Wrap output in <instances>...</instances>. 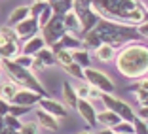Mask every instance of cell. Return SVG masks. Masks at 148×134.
<instances>
[{
    "mask_svg": "<svg viewBox=\"0 0 148 134\" xmlns=\"http://www.w3.org/2000/svg\"><path fill=\"white\" fill-rule=\"evenodd\" d=\"M137 117H140V119H144V121H148V106H140L139 112H135Z\"/></svg>",
    "mask_w": 148,
    "mask_h": 134,
    "instance_id": "cell-43",
    "label": "cell"
},
{
    "mask_svg": "<svg viewBox=\"0 0 148 134\" xmlns=\"http://www.w3.org/2000/svg\"><path fill=\"white\" fill-rule=\"evenodd\" d=\"M146 76H148V74H146Z\"/></svg>",
    "mask_w": 148,
    "mask_h": 134,
    "instance_id": "cell-50",
    "label": "cell"
},
{
    "mask_svg": "<svg viewBox=\"0 0 148 134\" xmlns=\"http://www.w3.org/2000/svg\"><path fill=\"white\" fill-rule=\"evenodd\" d=\"M32 108H29V106H17V104H10V113L15 117H19L21 119L23 115H27V113L31 112Z\"/></svg>",
    "mask_w": 148,
    "mask_h": 134,
    "instance_id": "cell-35",
    "label": "cell"
},
{
    "mask_svg": "<svg viewBox=\"0 0 148 134\" xmlns=\"http://www.w3.org/2000/svg\"><path fill=\"white\" fill-rule=\"evenodd\" d=\"M122 121V117L118 115V113H114L112 110H103V112H97V123L103 127H108V129H112L114 125H118V123Z\"/></svg>",
    "mask_w": 148,
    "mask_h": 134,
    "instance_id": "cell-18",
    "label": "cell"
},
{
    "mask_svg": "<svg viewBox=\"0 0 148 134\" xmlns=\"http://www.w3.org/2000/svg\"><path fill=\"white\" fill-rule=\"evenodd\" d=\"M144 98H148V91H143V89H137V91H135V100L140 104Z\"/></svg>",
    "mask_w": 148,
    "mask_h": 134,
    "instance_id": "cell-42",
    "label": "cell"
},
{
    "mask_svg": "<svg viewBox=\"0 0 148 134\" xmlns=\"http://www.w3.org/2000/svg\"><path fill=\"white\" fill-rule=\"evenodd\" d=\"M131 123H133V134H148V125H146L144 119L135 117Z\"/></svg>",
    "mask_w": 148,
    "mask_h": 134,
    "instance_id": "cell-29",
    "label": "cell"
},
{
    "mask_svg": "<svg viewBox=\"0 0 148 134\" xmlns=\"http://www.w3.org/2000/svg\"><path fill=\"white\" fill-rule=\"evenodd\" d=\"M99 100L106 106V110H112L114 113H118V115L122 117L123 121H133V119L137 117L133 106H131L129 102H125L123 98L114 96L112 93H101V98Z\"/></svg>",
    "mask_w": 148,
    "mask_h": 134,
    "instance_id": "cell-7",
    "label": "cell"
},
{
    "mask_svg": "<svg viewBox=\"0 0 148 134\" xmlns=\"http://www.w3.org/2000/svg\"><path fill=\"white\" fill-rule=\"evenodd\" d=\"M13 62H17L19 66H25V68H31L32 66V61H34V57H31V55H25V53H19L15 59H12Z\"/></svg>",
    "mask_w": 148,
    "mask_h": 134,
    "instance_id": "cell-33",
    "label": "cell"
},
{
    "mask_svg": "<svg viewBox=\"0 0 148 134\" xmlns=\"http://www.w3.org/2000/svg\"><path fill=\"white\" fill-rule=\"evenodd\" d=\"M13 28H15V34H17L19 40H29V38H32V36H36L40 32V26H38L36 17H31V15H29L27 19H23L21 23H17Z\"/></svg>",
    "mask_w": 148,
    "mask_h": 134,
    "instance_id": "cell-9",
    "label": "cell"
},
{
    "mask_svg": "<svg viewBox=\"0 0 148 134\" xmlns=\"http://www.w3.org/2000/svg\"><path fill=\"white\" fill-rule=\"evenodd\" d=\"M4 42H6V40L2 38V34H0V45H2V43H4Z\"/></svg>",
    "mask_w": 148,
    "mask_h": 134,
    "instance_id": "cell-46",
    "label": "cell"
},
{
    "mask_svg": "<svg viewBox=\"0 0 148 134\" xmlns=\"http://www.w3.org/2000/svg\"><path fill=\"white\" fill-rule=\"evenodd\" d=\"M17 91H19V85H17V83H13L12 79H6V81L0 83V98L8 100V102L13 100V96H15Z\"/></svg>",
    "mask_w": 148,
    "mask_h": 134,
    "instance_id": "cell-24",
    "label": "cell"
},
{
    "mask_svg": "<svg viewBox=\"0 0 148 134\" xmlns=\"http://www.w3.org/2000/svg\"><path fill=\"white\" fill-rule=\"evenodd\" d=\"M0 34H2V38L6 40V42H19V38H17V34H15V28L13 26H2L0 28Z\"/></svg>",
    "mask_w": 148,
    "mask_h": 134,
    "instance_id": "cell-30",
    "label": "cell"
},
{
    "mask_svg": "<svg viewBox=\"0 0 148 134\" xmlns=\"http://www.w3.org/2000/svg\"><path fill=\"white\" fill-rule=\"evenodd\" d=\"M93 30L99 34L101 42L112 45L114 49H120L131 42H143V38L137 32V26L122 25V23H114L108 19H99Z\"/></svg>",
    "mask_w": 148,
    "mask_h": 134,
    "instance_id": "cell-3",
    "label": "cell"
},
{
    "mask_svg": "<svg viewBox=\"0 0 148 134\" xmlns=\"http://www.w3.org/2000/svg\"><path fill=\"white\" fill-rule=\"evenodd\" d=\"M63 104L70 110H76V104H78V95H76V89L70 81H63Z\"/></svg>",
    "mask_w": 148,
    "mask_h": 134,
    "instance_id": "cell-17",
    "label": "cell"
},
{
    "mask_svg": "<svg viewBox=\"0 0 148 134\" xmlns=\"http://www.w3.org/2000/svg\"><path fill=\"white\" fill-rule=\"evenodd\" d=\"M10 104H12V102H8V100H4V98H0V115H2V117L10 113Z\"/></svg>",
    "mask_w": 148,
    "mask_h": 134,
    "instance_id": "cell-40",
    "label": "cell"
},
{
    "mask_svg": "<svg viewBox=\"0 0 148 134\" xmlns=\"http://www.w3.org/2000/svg\"><path fill=\"white\" fill-rule=\"evenodd\" d=\"M36 123H38V127H42V129L49 130V132H57L59 130V119H57L55 115H51V113L44 112L42 108L36 110Z\"/></svg>",
    "mask_w": 148,
    "mask_h": 134,
    "instance_id": "cell-14",
    "label": "cell"
},
{
    "mask_svg": "<svg viewBox=\"0 0 148 134\" xmlns=\"http://www.w3.org/2000/svg\"><path fill=\"white\" fill-rule=\"evenodd\" d=\"M40 98H42V95L31 91V89H25V87H19V91L15 93L12 104H17V106H29V108H32V106H38Z\"/></svg>",
    "mask_w": 148,
    "mask_h": 134,
    "instance_id": "cell-11",
    "label": "cell"
},
{
    "mask_svg": "<svg viewBox=\"0 0 148 134\" xmlns=\"http://www.w3.org/2000/svg\"><path fill=\"white\" fill-rule=\"evenodd\" d=\"M0 64H2V68L8 74V79H12L13 83H17L19 87H25V89H31V91L38 93V95H42V96H48L44 85L40 83V79L36 78L34 70L19 66L17 62H13L12 59H2Z\"/></svg>",
    "mask_w": 148,
    "mask_h": 134,
    "instance_id": "cell-4",
    "label": "cell"
},
{
    "mask_svg": "<svg viewBox=\"0 0 148 134\" xmlns=\"http://www.w3.org/2000/svg\"><path fill=\"white\" fill-rule=\"evenodd\" d=\"M19 53H21L19 42H4L0 45V55H2V59H15Z\"/></svg>",
    "mask_w": 148,
    "mask_h": 134,
    "instance_id": "cell-25",
    "label": "cell"
},
{
    "mask_svg": "<svg viewBox=\"0 0 148 134\" xmlns=\"http://www.w3.org/2000/svg\"><path fill=\"white\" fill-rule=\"evenodd\" d=\"M19 134H38V123L36 121H27L21 125Z\"/></svg>",
    "mask_w": 148,
    "mask_h": 134,
    "instance_id": "cell-36",
    "label": "cell"
},
{
    "mask_svg": "<svg viewBox=\"0 0 148 134\" xmlns=\"http://www.w3.org/2000/svg\"><path fill=\"white\" fill-rule=\"evenodd\" d=\"M0 83H2V76H0Z\"/></svg>",
    "mask_w": 148,
    "mask_h": 134,
    "instance_id": "cell-48",
    "label": "cell"
},
{
    "mask_svg": "<svg viewBox=\"0 0 148 134\" xmlns=\"http://www.w3.org/2000/svg\"><path fill=\"white\" fill-rule=\"evenodd\" d=\"M70 55H72V61L76 62L80 68H87V66H91V55H89V51H87V49H84V47L72 49V51H70Z\"/></svg>",
    "mask_w": 148,
    "mask_h": 134,
    "instance_id": "cell-23",
    "label": "cell"
},
{
    "mask_svg": "<svg viewBox=\"0 0 148 134\" xmlns=\"http://www.w3.org/2000/svg\"><path fill=\"white\" fill-rule=\"evenodd\" d=\"M51 17H53V12H51V8H49V4H48L46 8L42 9V13H40L38 17H36V21H38V26L42 28V26L46 25V23H48V21H49Z\"/></svg>",
    "mask_w": 148,
    "mask_h": 134,
    "instance_id": "cell-32",
    "label": "cell"
},
{
    "mask_svg": "<svg viewBox=\"0 0 148 134\" xmlns=\"http://www.w3.org/2000/svg\"><path fill=\"white\" fill-rule=\"evenodd\" d=\"M0 134H19V130H13V129H10V127L4 123V117L0 115Z\"/></svg>",
    "mask_w": 148,
    "mask_h": 134,
    "instance_id": "cell-39",
    "label": "cell"
},
{
    "mask_svg": "<svg viewBox=\"0 0 148 134\" xmlns=\"http://www.w3.org/2000/svg\"><path fill=\"white\" fill-rule=\"evenodd\" d=\"M137 32H139V36H140V38H148V21L137 26Z\"/></svg>",
    "mask_w": 148,
    "mask_h": 134,
    "instance_id": "cell-41",
    "label": "cell"
},
{
    "mask_svg": "<svg viewBox=\"0 0 148 134\" xmlns=\"http://www.w3.org/2000/svg\"><path fill=\"white\" fill-rule=\"evenodd\" d=\"M63 70H65L66 74H69L70 78H74V79H82L84 81V68H80L76 62H70V64H66V66H63Z\"/></svg>",
    "mask_w": 148,
    "mask_h": 134,
    "instance_id": "cell-27",
    "label": "cell"
},
{
    "mask_svg": "<svg viewBox=\"0 0 148 134\" xmlns=\"http://www.w3.org/2000/svg\"><path fill=\"white\" fill-rule=\"evenodd\" d=\"M42 47H46V42H44V38H42L40 34H36V36H32V38L25 40V43L21 45V53L34 57Z\"/></svg>",
    "mask_w": 148,
    "mask_h": 134,
    "instance_id": "cell-15",
    "label": "cell"
},
{
    "mask_svg": "<svg viewBox=\"0 0 148 134\" xmlns=\"http://www.w3.org/2000/svg\"><path fill=\"white\" fill-rule=\"evenodd\" d=\"M46 6H48V2H46V0H34V2L31 4V17H38Z\"/></svg>",
    "mask_w": 148,
    "mask_h": 134,
    "instance_id": "cell-38",
    "label": "cell"
},
{
    "mask_svg": "<svg viewBox=\"0 0 148 134\" xmlns=\"http://www.w3.org/2000/svg\"><path fill=\"white\" fill-rule=\"evenodd\" d=\"M49 8H51L53 15H66L69 12H72V0H53L49 2Z\"/></svg>",
    "mask_w": 148,
    "mask_h": 134,
    "instance_id": "cell-26",
    "label": "cell"
},
{
    "mask_svg": "<svg viewBox=\"0 0 148 134\" xmlns=\"http://www.w3.org/2000/svg\"><path fill=\"white\" fill-rule=\"evenodd\" d=\"M49 47H51V51H59V49H69V51H72V49L82 47V40H80V36H76V34L65 32V34L57 40L53 45H49Z\"/></svg>",
    "mask_w": 148,
    "mask_h": 134,
    "instance_id": "cell-12",
    "label": "cell"
},
{
    "mask_svg": "<svg viewBox=\"0 0 148 134\" xmlns=\"http://www.w3.org/2000/svg\"><path fill=\"white\" fill-rule=\"evenodd\" d=\"M4 123L10 127V129H13V130H19V129H21V125H23L21 119H19V117H15V115H12V113L4 115Z\"/></svg>",
    "mask_w": 148,
    "mask_h": 134,
    "instance_id": "cell-37",
    "label": "cell"
},
{
    "mask_svg": "<svg viewBox=\"0 0 148 134\" xmlns=\"http://www.w3.org/2000/svg\"><path fill=\"white\" fill-rule=\"evenodd\" d=\"M72 12L76 13V17H78L80 25H82V34L91 30L97 25V21L101 19L97 15V12L93 9L91 0H72Z\"/></svg>",
    "mask_w": 148,
    "mask_h": 134,
    "instance_id": "cell-5",
    "label": "cell"
},
{
    "mask_svg": "<svg viewBox=\"0 0 148 134\" xmlns=\"http://www.w3.org/2000/svg\"><path fill=\"white\" fill-rule=\"evenodd\" d=\"M112 130L114 132H123V134H133V123L131 121H120L118 125H114L112 127Z\"/></svg>",
    "mask_w": 148,
    "mask_h": 134,
    "instance_id": "cell-31",
    "label": "cell"
},
{
    "mask_svg": "<svg viewBox=\"0 0 148 134\" xmlns=\"http://www.w3.org/2000/svg\"><path fill=\"white\" fill-rule=\"evenodd\" d=\"M0 62H2V55H0Z\"/></svg>",
    "mask_w": 148,
    "mask_h": 134,
    "instance_id": "cell-47",
    "label": "cell"
},
{
    "mask_svg": "<svg viewBox=\"0 0 148 134\" xmlns=\"http://www.w3.org/2000/svg\"><path fill=\"white\" fill-rule=\"evenodd\" d=\"M31 2H34V0H31Z\"/></svg>",
    "mask_w": 148,
    "mask_h": 134,
    "instance_id": "cell-49",
    "label": "cell"
},
{
    "mask_svg": "<svg viewBox=\"0 0 148 134\" xmlns=\"http://www.w3.org/2000/svg\"><path fill=\"white\" fill-rule=\"evenodd\" d=\"M80 40H82V47L87 49V51H95L101 43H103L101 38H99V34H97L93 28H91V30H87V32H84V34L80 36Z\"/></svg>",
    "mask_w": 148,
    "mask_h": 134,
    "instance_id": "cell-19",
    "label": "cell"
},
{
    "mask_svg": "<svg viewBox=\"0 0 148 134\" xmlns=\"http://www.w3.org/2000/svg\"><path fill=\"white\" fill-rule=\"evenodd\" d=\"M65 32H66V28H65V23H63L61 15H53V17L49 19L42 28H40V36L44 38V42H46L48 47H49V45H53V43L61 38Z\"/></svg>",
    "mask_w": 148,
    "mask_h": 134,
    "instance_id": "cell-8",
    "label": "cell"
},
{
    "mask_svg": "<svg viewBox=\"0 0 148 134\" xmlns=\"http://www.w3.org/2000/svg\"><path fill=\"white\" fill-rule=\"evenodd\" d=\"M53 53H55V61H57V64L61 66V68L72 62V55H70L69 49H59V51H53Z\"/></svg>",
    "mask_w": 148,
    "mask_h": 134,
    "instance_id": "cell-28",
    "label": "cell"
},
{
    "mask_svg": "<svg viewBox=\"0 0 148 134\" xmlns=\"http://www.w3.org/2000/svg\"><path fill=\"white\" fill-rule=\"evenodd\" d=\"M84 81L101 93H114V89H116V85H114V81L110 79L108 74L93 68V66L84 68Z\"/></svg>",
    "mask_w": 148,
    "mask_h": 134,
    "instance_id": "cell-6",
    "label": "cell"
},
{
    "mask_svg": "<svg viewBox=\"0 0 148 134\" xmlns=\"http://www.w3.org/2000/svg\"><path fill=\"white\" fill-rule=\"evenodd\" d=\"M63 23H65L66 32L76 34V36H82V25H80V21H78V17H76L74 12H69L66 15H63Z\"/></svg>",
    "mask_w": 148,
    "mask_h": 134,
    "instance_id": "cell-21",
    "label": "cell"
},
{
    "mask_svg": "<svg viewBox=\"0 0 148 134\" xmlns=\"http://www.w3.org/2000/svg\"><path fill=\"white\" fill-rule=\"evenodd\" d=\"M74 89H76V95H78V98L89 100V96H91V85H87V83H80V85H76Z\"/></svg>",
    "mask_w": 148,
    "mask_h": 134,
    "instance_id": "cell-34",
    "label": "cell"
},
{
    "mask_svg": "<svg viewBox=\"0 0 148 134\" xmlns=\"http://www.w3.org/2000/svg\"><path fill=\"white\" fill-rule=\"evenodd\" d=\"M116 53H118V49H114L112 45H108V43H101L99 47L93 51V55H95L97 61L108 64V62H114V59H116Z\"/></svg>",
    "mask_w": 148,
    "mask_h": 134,
    "instance_id": "cell-16",
    "label": "cell"
},
{
    "mask_svg": "<svg viewBox=\"0 0 148 134\" xmlns=\"http://www.w3.org/2000/svg\"><path fill=\"white\" fill-rule=\"evenodd\" d=\"M114 66L123 78L140 79L148 74V45L143 42H131L118 49Z\"/></svg>",
    "mask_w": 148,
    "mask_h": 134,
    "instance_id": "cell-2",
    "label": "cell"
},
{
    "mask_svg": "<svg viewBox=\"0 0 148 134\" xmlns=\"http://www.w3.org/2000/svg\"><path fill=\"white\" fill-rule=\"evenodd\" d=\"M93 9L101 19L139 26L148 21V8L143 0H91Z\"/></svg>",
    "mask_w": 148,
    "mask_h": 134,
    "instance_id": "cell-1",
    "label": "cell"
},
{
    "mask_svg": "<svg viewBox=\"0 0 148 134\" xmlns=\"http://www.w3.org/2000/svg\"><path fill=\"white\" fill-rule=\"evenodd\" d=\"M95 134H116L112 129H108V127H103V129L99 130V132H95Z\"/></svg>",
    "mask_w": 148,
    "mask_h": 134,
    "instance_id": "cell-44",
    "label": "cell"
},
{
    "mask_svg": "<svg viewBox=\"0 0 148 134\" xmlns=\"http://www.w3.org/2000/svg\"><path fill=\"white\" fill-rule=\"evenodd\" d=\"M31 15V6H17L15 9H12V13L8 15V26H15L17 23H21L23 19H27Z\"/></svg>",
    "mask_w": 148,
    "mask_h": 134,
    "instance_id": "cell-20",
    "label": "cell"
},
{
    "mask_svg": "<svg viewBox=\"0 0 148 134\" xmlns=\"http://www.w3.org/2000/svg\"><path fill=\"white\" fill-rule=\"evenodd\" d=\"M76 110H78V113L82 115V119L87 123V125H95V123H97V110H95V106H93L91 100L78 98Z\"/></svg>",
    "mask_w": 148,
    "mask_h": 134,
    "instance_id": "cell-13",
    "label": "cell"
},
{
    "mask_svg": "<svg viewBox=\"0 0 148 134\" xmlns=\"http://www.w3.org/2000/svg\"><path fill=\"white\" fill-rule=\"evenodd\" d=\"M34 59L44 66V68H48V66H55V64H57V61H55V53H53L51 47H48V45L40 49V51L34 55Z\"/></svg>",
    "mask_w": 148,
    "mask_h": 134,
    "instance_id": "cell-22",
    "label": "cell"
},
{
    "mask_svg": "<svg viewBox=\"0 0 148 134\" xmlns=\"http://www.w3.org/2000/svg\"><path fill=\"white\" fill-rule=\"evenodd\" d=\"M38 108H42L44 112L51 113V115H55L57 119H65L66 113H69V108H66L63 102H59V100H53L49 98V96H42L38 102Z\"/></svg>",
    "mask_w": 148,
    "mask_h": 134,
    "instance_id": "cell-10",
    "label": "cell"
},
{
    "mask_svg": "<svg viewBox=\"0 0 148 134\" xmlns=\"http://www.w3.org/2000/svg\"><path fill=\"white\" fill-rule=\"evenodd\" d=\"M78 134H95V132H91V130H84V132H78Z\"/></svg>",
    "mask_w": 148,
    "mask_h": 134,
    "instance_id": "cell-45",
    "label": "cell"
}]
</instances>
